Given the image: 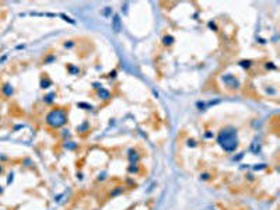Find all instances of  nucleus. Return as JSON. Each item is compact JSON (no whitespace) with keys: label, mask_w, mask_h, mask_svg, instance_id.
I'll return each instance as SVG.
<instances>
[{"label":"nucleus","mask_w":280,"mask_h":210,"mask_svg":"<svg viewBox=\"0 0 280 210\" xmlns=\"http://www.w3.org/2000/svg\"><path fill=\"white\" fill-rule=\"evenodd\" d=\"M217 143L224 151L227 153H232L237 150L238 147V136L237 130L232 128H224L220 130L217 136Z\"/></svg>","instance_id":"nucleus-1"},{"label":"nucleus","mask_w":280,"mask_h":210,"mask_svg":"<svg viewBox=\"0 0 280 210\" xmlns=\"http://www.w3.org/2000/svg\"><path fill=\"white\" fill-rule=\"evenodd\" d=\"M45 122L49 128L52 129H59L67 123V112L62 108L52 109L45 118Z\"/></svg>","instance_id":"nucleus-2"},{"label":"nucleus","mask_w":280,"mask_h":210,"mask_svg":"<svg viewBox=\"0 0 280 210\" xmlns=\"http://www.w3.org/2000/svg\"><path fill=\"white\" fill-rule=\"evenodd\" d=\"M221 80L224 81V84H227V86L231 87V88H238V87H240V81L232 74H224L223 77H221Z\"/></svg>","instance_id":"nucleus-3"},{"label":"nucleus","mask_w":280,"mask_h":210,"mask_svg":"<svg viewBox=\"0 0 280 210\" xmlns=\"http://www.w3.org/2000/svg\"><path fill=\"white\" fill-rule=\"evenodd\" d=\"M2 94L4 95V97H11V95L14 94V88H13V86L11 84H3V87H2Z\"/></svg>","instance_id":"nucleus-4"},{"label":"nucleus","mask_w":280,"mask_h":210,"mask_svg":"<svg viewBox=\"0 0 280 210\" xmlns=\"http://www.w3.org/2000/svg\"><path fill=\"white\" fill-rule=\"evenodd\" d=\"M120 17L118 16V14H115L114 16V20H112V30L115 31V32H119L120 31Z\"/></svg>","instance_id":"nucleus-5"},{"label":"nucleus","mask_w":280,"mask_h":210,"mask_svg":"<svg viewBox=\"0 0 280 210\" xmlns=\"http://www.w3.org/2000/svg\"><path fill=\"white\" fill-rule=\"evenodd\" d=\"M98 97H101L102 100H108V98L111 97V95H109V91H108V90H105V88H102V87H101V90L98 91Z\"/></svg>","instance_id":"nucleus-6"},{"label":"nucleus","mask_w":280,"mask_h":210,"mask_svg":"<svg viewBox=\"0 0 280 210\" xmlns=\"http://www.w3.org/2000/svg\"><path fill=\"white\" fill-rule=\"evenodd\" d=\"M53 97H55V94H48L44 97V102L45 104H52L53 102Z\"/></svg>","instance_id":"nucleus-7"},{"label":"nucleus","mask_w":280,"mask_h":210,"mask_svg":"<svg viewBox=\"0 0 280 210\" xmlns=\"http://www.w3.org/2000/svg\"><path fill=\"white\" fill-rule=\"evenodd\" d=\"M50 84H52V83H50V80H48V78H46V80H45V78H42V80H41V87H42V88H48Z\"/></svg>","instance_id":"nucleus-8"},{"label":"nucleus","mask_w":280,"mask_h":210,"mask_svg":"<svg viewBox=\"0 0 280 210\" xmlns=\"http://www.w3.org/2000/svg\"><path fill=\"white\" fill-rule=\"evenodd\" d=\"M172 42H174V38H172V36H165V38H164V44H165V45H171Z\"/></svg>","instance_id":"nucleus-9"},{"label":"nucleus","mask_w":280,"mask_h":210,"mask_svg":"<svg viewBox=\"0 0 280 210\" xmlns=\"http://www.w3.org/2000/svg\"><path fill=\"white\" fill-rule=\"evenodd\" d=\"M202 178H203V179H209V175H207V174H203V175H202Z\"/></svg>","instance_id":"nucleus-10"},{"label":"nucleus","mask_w":280,"mask_h":210,"mask_svg":"<svg viewBox=\"0 0 280 210\" xmlns=\"http://www.w3.org/2000/svg\"><path fill=\"white\" fill-rule=\"evenodd\" d=\"M2 172H3V168H2V167H0V174H2Z\"/></svg>","instance_id":"nucleus-11"},{"label":"nucleus","mask_w":280,"mask_h":210,"mask_svg":"<svg viewBox=\"0 0 280 210\" xmlns=\"http://www.w3.org/2000/svg\"><path fill=\"white\" fill-rule=\"evenodd\" d=\"M2 192H3V189H2V186H0V193H2Z\"/></svg>","instance_id":"nucleus-12"}]
</instances>
